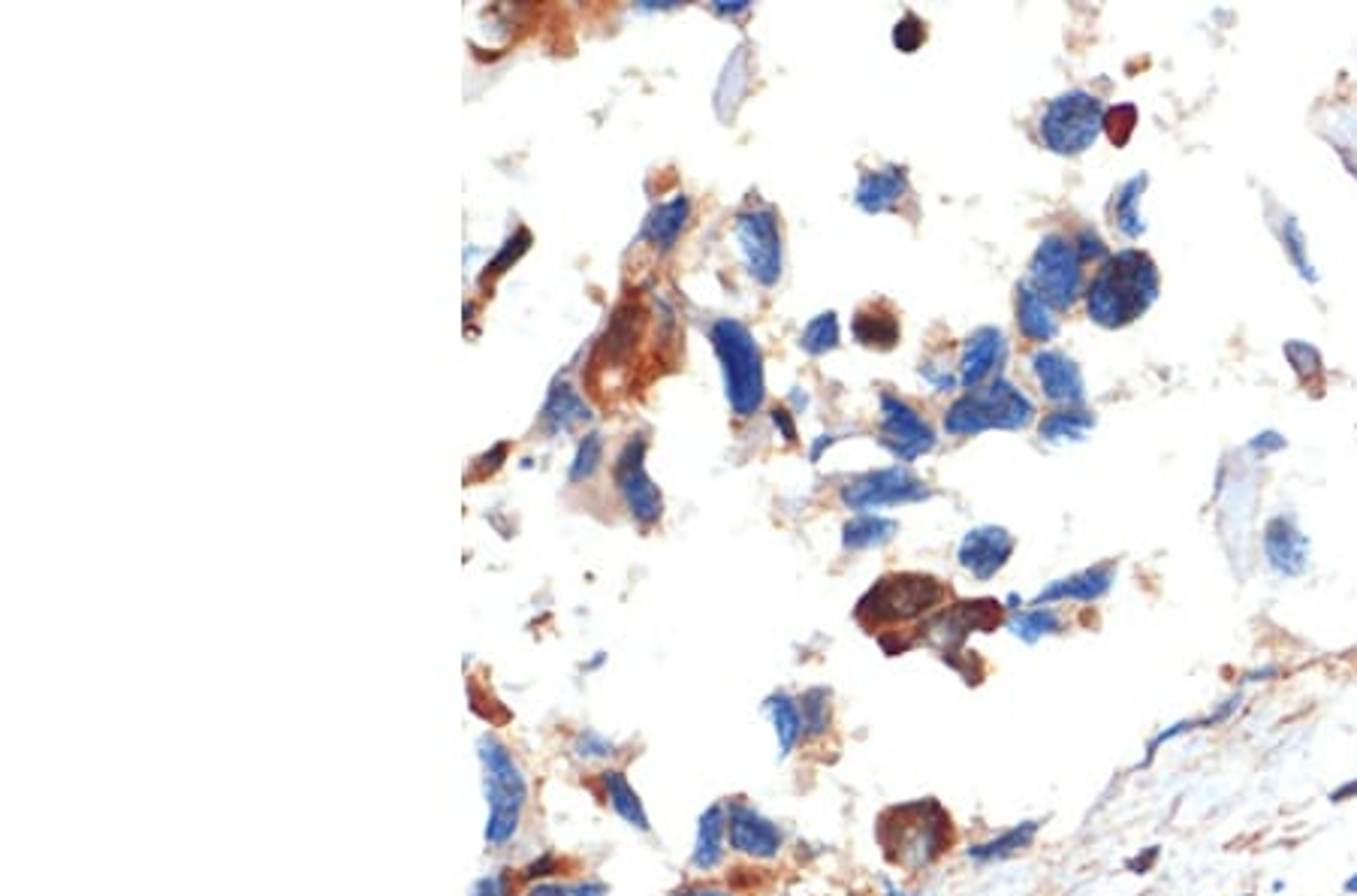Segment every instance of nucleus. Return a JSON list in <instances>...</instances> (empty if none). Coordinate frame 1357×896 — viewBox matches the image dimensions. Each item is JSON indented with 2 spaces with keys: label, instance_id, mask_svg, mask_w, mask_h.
Masks as SVG:
<instances>
[{
  "label": "nucleus",
  "instance_id": "obj_16",
  "mask_svg": "<svg viewBox=\"0 0 1357 896\" xmlns=\"http://www.w3.org/2000/svg\"><path fill=\"white\" fill-rule=\"evenodd\" d=\"M1113 582H1117V565H1113V562H1105V565H1095V568L1077 570V574H1071V577H1065V580L1050 582L1047 589H1041V592L1035 594V606L1055 604V601H1081V604H1093V601H1101V598L1113 589Z\"/></svg>",
  "mask_w": 1357,
  "mask_h": 896
},
{
  "label": "nucleus",
  "instance_id": "obj_6",
  "mask_svg": "<svg viewBox=\"0 0 1357 896\" xmlns=\"http://www.w3.org/2000/svg\"><path fill=\"white\" fill-rule=\"evenodd\" d=\"M896 815V827L884 821V830H893V836H884V848L905 870H920L930 866L932 860L939 858L944 846L951 842V818L944 815L939 803H911V806L893 809Z\"/></svg>",
  "mask_w": 1357,
  "mask_h": 896
},
{
  "label": "nucleus",
  "instance_id": "obj_3",
  "mask_svg": "<svg viewBox=\"0 0 1357 896\" xmlns=\"http://www.w3.org/2000/svg\"><path fill=\"white\" fill-rule=\"evenodd\" d=\"M712 347H716L718 363H721V375H724V392L733 408V414L740 417H752L760 411L764 396H767V384H764V356L757 341L742 327L740 320L721 317L712 323Z\"/></svg>",
  "mask_w": 1357,
  "mask_h": 896
},
{
  "label": "nucleus",
  "instance_id": "obj_43",
  "mask_svg": "<svg viewBox=\"0 0 1357 896\" xmlns=\"http://www.w3.org/2000/svg\"><path fill=\"white\" fill-rule=\"evenodd\" d=\"M666 896H740V894L724 891V887H716V884H682V887H676L673 894H666Z\"/></svg>",
  "mask_w": 1357,
  "mask_h": 896
},
{
  "label": "nucleus",
  "instance_id": "obj_17",
  "mask_svg": "<svg viewBox=\"0 0 1357 896\" xmlns=\"http://www.w3.org/2000/svg\"><path fill=\"white\" fill-rule=\"evenodd\" d=\"M1005 359H1007L1005 335L993 327L978 329V332L966 341V354H963V359H959V384L968 387V390H978L983 380L1002 368Z\"/></svg>",
  "mask_w": 1357,
  "mask_h": 896
},
{
  "label": "nucleus",
  "instance_id": "obj_14",
  "mask_svg": "<svg viewBox=\"0 0 1357 896\" xmlns=\"http://www.w3.org/2000/svg\"><path fill=\"white\" fill-rule=\"evenodd\" d=\"M1014 553V538L999 526H980L971 529L959 543V568L971 574L975 580H993L1005 568Z\"/></svg>",
  "mask_w": 1357,
  "mask_h": 896
},
{
  "label": "nucleus",
  "instance_id": "obj_48",
  "mask_svg": "<svg viewBox=\"0 0 1357 896\" xmlns=\"http://www.w3.org/2000/svg\"><path fill=\"white\" fill-rule=\"evenodd\" d=\"M1343 891L1348 896H1357V872H1355V875H1352V879H1348V882L1343 884Z\"/></svg>",
  "mask_w": 1357,
  "mask_h": 896
},
{
  "label": "nucleus",
  "instance_id": "obj_39",
  "mask_svg": "<svg viewBox=\"0 0 1357 896\" xmlns=\"http://www.w3.org/2000/svg\"><path fill=\"white\" fill-rule=\"evenodd\" d=\"M927 39V31H923V22H920L918 15H905L902 22H896V31H893V43H896V49L899 51H918V46Z\"/></svg>",
  "mask_w": 1357,
  "mask_h": 896
},
{
  "label": "nucleus",
  "instance_id": "obj_42",
  "mask_svg": "<svg viewBox=\"0 0 1357 896\" xmlns=\"http://www.w3.org/2000/svg\"><path fill=\"white\" fill-rule=\"evenodd\" d=\"M1282 236H1285V245H1288V251H1291V260H1295V263L1300 266V272H1303V275H1312V266H1309L1307 260H1303V233H1300V227H1297L1291 217L1285 221V227H1282Z\"/></svg>",
  "mask_w": 1357,
  "mask_h": 896
},
{
  "label": "nucleus",
  "instance_id": "obj_46",
  "mask_svg": "<svg viewBox=\"0 0 1357 896\" xmlns=\"http://www.w3.org/2000/svg\"><path fill=\"white\" fill-rule=\"evenodd\" d=\"M1156 860H1158V848L1153 846V848H1149V851H1146L1144 858L1137 854V858H1134V860H1129V870H1134V872H1137V875H1144V872H1149V866H1153Z\"/></svg>",
  "mask_w": 1357,
  "mask_h": 896
},
{
  "label": "nucleus",
  "instance_id": "obj_4",
  "mask_svg": "<svg viewBox=\"0 0 1357 896\" xmlns=\"http://www.w3.org/2000/svg\"><path fill=\"white\" fill-rule=\"evenodd\" d=\"M1035 420V404L1014 384L995 378L983 390L966 392L956 399L944 417V429L951 435H978L990 429H1026Z\"/></svg>",
  "mask_w": 1357,
  "mask_h": 896
},
{
  "label": "nucleus",
  "instance_id": "obj_9",
  "mask_svg": "<svg viewBox=\"0 0 1357 896\" xmlns=\"http://www.w3.org/2000/svg\"><path fill=\"white\" fill-rule=\"evenodd\" d=\"M736 241L748 266V275L764 287L781 279V229L772 209H748L736 217Z\"/></svg>",
  "mask_w": 1357,
  "mask_h": 896
},
{
  "label": "nucleus",
  "instance_id": "obj_32",
  "mask_svg": "<svg viewBox=\"0 0 1357 896\" xmlns=\"http://www.w3.org/2000/svg\"><path fill=\"white\" fill-rule=\"evenodd\" d=\"M800 709H803L805 724V743L827 736L829 724H833V707H829L827 688H809L800 695Z\"/></svg>",
  "mask_w": 1357,
  "mask_h": 896
},
{
  "label": "nucleus",
  "instance_id": "obj_7",
  "mask_svg": "<svg viewBox=\"0 0 1357 896\" xmlns=\"http://www.w3.org/2000/svg\"><path fill=\"white\" fill-rule=\"evenodd\" d=\"M1105 130V106L1089 91H1069L1055 97L1041 115V140L1055 154H1081L1093 149Z\"/></svg>",
  "mask_w": 1357,
  "mask_h": 896
},
{
  "label": "nucleus",
  "instance_id": "obj_29",
  "mask_svg": "<svg viewBox=\"0 0 1357 896\" xmlns=\"http://www.w3.org/2000/svg\"><path fill=\"white\" fill-rule=\"evenodd\" d=\"M1095 426V417L1089 411L1071 408V411H1055L1050 417H1043L1041 438L1050 444L1062 441H1083Z\"/></svg>",
  "mask_w": 1357,
  "mask_h": 896
},
{
  "label": "nucleus",
  "instance_id": "obj_1",
  "mask_svg": "<svg viewBox=\"0 0 1357 896\" xmlns=\"http://www.w3.org/2000/svg\"><path fill=\"white\" fill-rule=\"evenodd\" d=\"M1158 296V269L1153 257L1137 248L1119 251L1107 257L1105 266L1095 272L1089 293H1086V311L1098 327L1119 329L1134 323L1137 317L1149 311V305Z\"/></svg>",
  "mask_w": 1357,
  "mask_h": 896
},
{
  "label": "nucleus",
  "instance_id": "obj_26",
  "mask_svg": "<svg viewBox=\"0 0 1357 896\" xmlns=\"http://www.w3.org/2000/svg\"><path fill=\"white\" fill-rule=\"evenodd\" d=\"M589 417V408H586V402L579 399L577 390L570 384H555L541 414L543 429L550 432V435L574 429L577 423H586Z\"/></svg>",
  "mask_w": 1357,
  "mask_h": 896
},
{
  "label": "nucleus",
  "instance_id": "obj_34",
  "mask_svg": "<svg viewBox=\"0 0 1357 896\" xmlns=\"http://www.w3.org/2000/svg\"><path fill=\"white\" fill-rule=\"evenodd\" d=\"M570 752H574L579 761H610V757L618 755L616 743H613L606 733L594 731V728L579 731L577 736H574V743H570Z\"/></svg>",
  "mask_w": 1357,
  "mask_h": 896
},
{
  "label": "nucleus",
  "instance_id": "obj_22",
  "mask_svg": "<svg viewBox=\"0 0 1357 896\" xmlns=\"http://www.w3.org/2000/svg\"><path fill=\"white\" fill-rule=\"evenodd\" d=\"M764 716L776 731V743H779V757H791L796 745L805 743V724L803 709H800V697L788 695V692H772L764 700Z\"/></svg>",
  "mask_w": 1357,
  "mask_h": 896
},
{
  "label": "nucleus",
  "instance_id": "obj_37",
  "mask_svg": "<svg viewBox=\"0 0 1357 896\" xmlns=\"http://www.w3.org/2000/svg\"><path fill=\"white\" fill-rule=\"evenodd\" d=\"M1285 356H1288V363L1295 366V372L1300 375L1303 384H1319L1321 359H1319V351H1315V347H1309V344H1303V341H1291V344L1285 347Z\"/></svg>",
  "mask_w": 1357,
  "mask_h": 896
},
{
  "label": "nucleus",
  "instance_id": "obj_30",
  "mask_svg": "<svg viewBox=\"0 0 1357 896\" xmlns=\"http://www.w3.org/2000/svg\"><path fill=\"white\" fill-rule=\"evenodd\" d=\"M1146 188V176H1134L1131 181H1125L1122 188H1119L1117 200H1113V217H1117V227L1129 236V239H1137L1141 233L1146 229L1144 224V215H1141V193Z\"/></svg>",
  "mask_w": 1357,
  "mask_h": 896
},
{
  "label": "nucleus",
  "instance_id": "obj_44",
  "mask_svg": "<svg viewBox=\"0 0 1357 896\" xmlns=\"http://www.w3.org/2000/svg\"><path fill=\"white\" fill-rule=\"evenodd\" d=\"M772 423H776V426H779V429L784 432V438H788V441H793V438H796V429H793V420H791V414L784 411V408H776V411H772Z\"/></svg>",
  "mask_w": 1357,
  "mask_h": 896
},
{
  "label": "nucleus",
  "instance_id": "obj_31",
  "mask_svg": "<svg viewBox=\"0 0 1357 896\" xmlns=\"http://www.w3.org/2000/svg\"><path fill=\"white\" fill-rule=\"evenodd\" d=\"M1007 628L1017 634L1019 640H1026V644H1038L1041 637H1050V634H1059L1062 632V616L1055 613L1053 606H1031V610H1023L1017 616L1007 622Z\"/></svg>",
  "mask_w": 1357,
  "mask_h": 896
},
{
  "label": "nucleus",
  "instance_id": "obj_38",
  "mask_svg": "<svg viewBox=\"0 0 1357 896\" xmlns=\"http://www.w3.org/2000/svg\"><path fill=\"white\" fill-rule=\"evenodd\" d=\"M1134 125H1137V109L1134 106H1117V109H1110L1105 115V130L1110 133V140L1117 142V145H1125L1131 140V133H1134Z\"/></svg>",
  "mask_w": 1357,
  "mask_h": 896
},
{
  "label": "nucleus",
  "instance_id": "obj_5",
  "mask_svg": "<svg viewBox=\"0 0 1357 896\" xmlns=\"http://www.w3.org/2000/svg\"><path fill=\"white\" fill-rule=\"evenodd\" d=\"M944 598H947V589L935 577H927V574H887L860 598L857 618L866 628L899 625V622H911V618L935 610L939 604H944Z\"/></svg>",
  "mask_w": 1357,
  "mask_h": 896
},
{
  "label": "nucleus",
  "instance_id": "obj_33",
  "mask_svg": "<svg viewBox=\"0 0 1357 896\" xmlns=\"http://www.w3.org/2000/svg\"><path fill=\"white\" fill-rule=\"evenodd\" d=\"M800 344H803L805 354H829L839 344V320H836V315L827 311V315H817L815 320H809V327L800 335Z\"/></svg>",
  "mask_w": 1357,
  "mask_h": 896
},
{
  "label": "nucleus",
  "instance_id": "obj_15",
  "mask_svg": "<svg viewBox=\"0 0 1357 896\" xmlns=\"http://www.w3.org/2000/svg\"><path fill=\"white\" fill-rule=\"evenodd\" d=\"M1264 553H1267L1270 568L1282 574V577H1300L1309 565V541L1303 531L1297 529L1291 517L1270 519L1264 529Z\"/></svg>",
  "mask_w": 1357,
  "mask_h": 896
},
{
  "label": "nucleus",
  "instance_id": "obj_19",
  "mask_svg": "<svg viewBox=\"0 0 1357 896\" xmlns=\"http://www.w3.org/2000/svg\"><path fill=\"white\" fill-rule=\"evenodd\" d=\"M728 858V809L724 803H712L697 818V834L692 848V870L716 872Z\"/></svg>",
  "mask_w": 1357,
  "mask_h": 896
},
{
  "label": "nucleus",
  "instance_id": "obj_49",
  "mask_svg": "<svg viewBox=\"0 0 1357 896\" xmlns=\"http://www.w3.org/2000/svg\"><path fill=\"white\" fill-rule=\"evenodd\" d=\"M1243 896H1252V894H1243Z\"/></svg>",
  "mask_w": 1357,
  "mask_h": 896
},
{
  "label": "nucleus",
  "instance_id": "obj_36",
  "mask_svg": "<svg viewBox=\"0 0 1357 896\" xmlns=\"http://www.w3.org/2000/svg\"><path fill=\"white\" fill-rule=\"evenodd\" d=\"M601 456H603V441L601 435H586L582 444H579L577 456H574V465H570V483H582V480H589L598 465H601Z\"/></svg>",
  "mask_w": 1357,
  "mask_h": 896
},
{
  "label": "nucleus",
  "instance_id": "obj_12",
  "mask_svg": "<svg viewBox=\"0 0 1357 896\" xmlns=\"http://www.w3.org/2000/svg\"><path fill=\"white\" fill-rule=\"evenodd\" d=\"M728 846L742 858L776 860L784 848V830L748 800H728Z\"/></svg>",
  "mask_w": 1357,
  "mask_h": 896
},
{
  "label": "nucleus",
  "instance_id": "obj_20",
  "mask_svg": "<svg viewBox=\"0 0 1357 896\" xmlns=\"http://www.w3.org/2000/svg\"><path fill=\"white\" fill-rule=\"evenodd\" d=\"M908 197V176L899 166H884V169H872L860 178L854 200L857 205L869 212V215H884V212H896L902 200Z\"/></svg>",
  "mask_w": 1357,
  "mask_h": 896
},
{
  "label": "nucleus",
  "instance_id": "obj_27",
  "mask_svg": "<svg viewBox=\"0 0 1357 896\" xmlns=\"http://www.w3.org/2000/svg\"><path fill=\"white\" fill-rule=\"evenodd\" d=\"M854 339L866 347H878V351H890L899 341V320L893 311L881 308V305H869L854 317Z\"/></svg>",
  "mask_w": 1357,
  "mask_h": 896
},
{
  "label": "nucleus",
  "instance_id": "obj_18",
  "mask_svg": "<svg viewBox=\"0 0 1357 896\" xmlns=\"http://www.w3.org/2000/svg\"><path fill=\"white\" fill-rule=\"evenodd\" d=\"M1031 368H1035V378L1041 384L1047 399L1065 404L1083 402V396H1086L1083 392V375L1071 356L1059 354V351H1041L1031 359Z\"/></svg>",
  "mask_w": 1357,
  "mask_h": 896
},
{
  "label": "nucleus",
  "instance_id": "obj_13",
  "mask_svg": "<svg viewBox=\"0 0 1357 896\" xmlns=\"http://www.w3.org/2000/svg\"><path fill=\"white\" fill-rule=\"evenodd\" d=\"M881 432H884V447L890 450L899 462H914L918 456L930 453L935 447V435H932L930 423L920 417L911 404L881 392Z\"/></svg>",
  "mask_w": 1357,
  "mask_h": 896
},
{
  "label": "nucleus",
  "instance_id": "obj_8",
  "mask_svg": "<svg viewBox=\"0 0 1357 896\" xmlns=\"http://www.w3.org/2000/svg\"><path fill=\"white\" fill-rule=\"evenodd\" d=\"M1031 287L1055 308H1071L1083 291V254L1065 236H1047L1029 263Z\"/></svg>",
  "mask_w": 1357,
  "mask_h": 896
},
{
  "label": "nucleus",
  "instance_id": "obj_28",
  "mask_svg": "<svg viewBox=\"0 0 1357 896\" xmlns=\"http://www.w3.org/2000/svg\"><path fill=\"white\" fill-rule=\"evenodd\" d=\"M899 531V522L896 519H884V517H857L854 522H848L842 531V546L845 550H872V546H884V543L893 541V534Z\"/></svg>",
  "mask_w": 1357,
  "mask_h": 896
},
{
  "label": "nucleus",
  "instance_id": "obj_35",
  "mask_svg": "<svg viewBox=\"0 0 1357 896\" xmlns=\"http://www.w3.org/2000/svg\"><path fill=\"white\" fill-rule=\"evenodd\" d=\"M610 887L598 879H579V882H541L534 884L528 896H606Z\"/></svg>",
  "mask_w": 1357,
  "mask_h": 896
},
{
  "label": "nucleus",
  "instance_id": "obj_2",
  "mask_svg": "<svg viewBox=\"0 0 1357 896\" xmlns=\"http://www.w3.org/2000/svg\"><path fill=\"white\" fill-rule=\"evenodd\" d=\"M477 761L483 770V797H486V827L483 842L489 848L510 846L522 827L528 803L526 773L514 752L492 733L477 740Z\"/></svg>",
  "mask_w": 1357,
  "mask_h": 896
},
{
  "label": "nucleus",
  "instance_id": "obj_47",
  "mask_svg": "<svg viewBox=\"0 0 1357 896\" xmlns=\"http://www.w3.org/2000/svg\"><path fill=\"white\" fill-rule=\"evenodd\" d=\"M745 10H748V3H716V13H721V15L745 13Z\"/></svg>",
  "mask_w": 1357,
  "mask_h": 896
},
{
  "label": "nucleus",
  "instance_id": "obj_41",
  "mask_svg": "<svg viewBox=\"0 0 1357 896\" xmlns=\"http://www.w3.org/2000/svg\"><path fill=\"white\" fill-rule=\"evenodd\" d=\"M471 896H514V882H510L507 872H489V875L474 882Z\"/></svg>",
  "mask_w": 1357,
  "mask_h": 896
},
{
  "label": "nucleus",
  "instance_id": "obj_23",
  "mask_svg": "<svg viewBox=\"0 0 1357 896\" xmlns=\"http://www.w3.org/2000/svg\"><path fill=\"white\" fill-rule=\"evenodd\" d=\"M1038 830H1041V821H1023V824H1014V827H1007V830H1002V834L993 836V839H987V842H975V846L968 848V860L983 866V863H999V860L1014 858V854H1019V851L1031 848Z\"/></svg>",
  "mask_w": 1357,
  "mask_h": 896
},
{
  "label": "nucleus",
  "instance_id": "obj_25",
  "mask_svg": "<svg viewBox=\"0 0 1357 896\" xmlns=\"http://www.w3.org/2000/svg\"><path fill=\"white\" fill-rule=\"evenodd\" d=\"M688 215H692V202L685 193H678L673 200L661 202L658 209H654L649 221H646V227H642V239L654 241L661 251H670L676 239L682 236V229L688 224Z\"/></svg>",
  "mask_w": 1357,
  "mask_h": 896
},
{
  "label": "nucleus",
  "instance_id": "obj_21",
  "mask_svg": "<svg viewBox=\"0 0 1357 896\" xmlns=\"http://www.w3.org/2000/svg\"><path fill=\"white\" fill-rule=\"evenodd\" d=\"M598 785H601V797L606 806L616 812L618 818L625 821L628 827L634 830H640V834H649L652 830V824H649V815H646V806H642L640 794H637V788L628 782V776L622 770H603L598 773Z\"/></svg>",
  "mask_w": 1357,
  "mask_h": 896
},
{
  "label": "nucleus",
  "instance_id": "obj_10",
  "mask_svg": "<svg viewBox=\"0 0 1357 896\" xmlns=\"http://www.w3.org/2000/svg\"><path fill=\"white\" fill-rule=\"evenodd\" d=\"M930 498V490L920 478H914L908 468H881L872 474L851 480L842 490V502L851 510H881V507L911 505V502H923Z\"/></svg>",
  "mask_w": 1357,
  "mask_h": 896
},
{
  "label": "nucleus",
  "instance_id": "obj_11",
  "mask_svg": "<svg viewBox=\"0 0 1357 896\" xmlns=\"http://www.w3.org/2000/svg\"><path fill=\"white\" fill-rule=\"evenodd\" d=\"M613 478H616L618 495H622L630 517L637 519L640 526H654L661 519L664 502H661V493H658L652 478L646 474V441L640 435L630 438L625 444V450L618 453Z\"/></svg>",
  "mask_w": 1357,
  "mask_h": 896
},
{
  "label": "nucleus",
  "instance_id": "obj_24",
  "mask_svg": "<svg viewBox=\"0 0 1357 896\" xmlns=\"http://www.w3.org/2000/svg\"><path fill=\"white\" fill-rule=\"evenodd\" d=\"M1017 323H1019V332L1026 335L1029 341H1053L1055 332H1059V323H1055L1053 317V305L1043 299L1041 293L1035 291L1031 284H1019L1017 291Z\"/></svg>",
  "mask_w": 1357,
  "mask_h": 896
},
{
  "label": "nucleus",
  "instance_id": "obj_45",
  "mask_svg": "<svg viewBox=\"0 0 1357 896\" xmlns=\"http://www.w3.org/2000/svg\"><path fill=\"white\" fill-rule=\"evenodd\" d=\"M1328 800H1331V803H1345V800H1357V779H1348V782H1343V785H1340V788H1333Z\"/></svg>",
  "mask_w": 1357,
  "mask_h": 896
},
{
  "label": "nucleus",
  "instance_id": "obj_40",
  "mask_svg": "<svg viewBox=\"0 0 1357 896\" xmlns=\"http://www.w3.org/2000/svg\"><path fill=\"white\" fill-rule=\"evenodd\" d=\"M528 245H531V236H528L526 229H519L516 236H510V239L504 241L502 254H498V257L492 260V272H504L507 266L516 263V260H519V257H522V254L528 251Z\"/></svg>",
  "mask_w": 1357,
  "mask_h": 896
}]
</instances>
